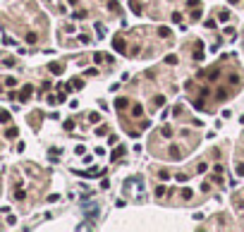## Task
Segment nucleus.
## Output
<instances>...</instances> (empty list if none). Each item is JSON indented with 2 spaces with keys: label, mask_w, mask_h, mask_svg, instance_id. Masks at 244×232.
Masks as SVG:
<instances>
[{
  "label": "nucleus",
  "mask_w": 244,
  "mask_h": 232,
  "mask_svg": "<svg viewBox=\"0 0 244 232\" xmlns=\"http://www.w3.org/2000/svg\"><path fill=\"white\" fill-rule=\"evenodd\" d=\"M3 43H5V46H14V39H10V36H5V39H3Z\"/></svg>",
  "instance_id": "nucleus-22"
},
{
  "label": "nucleus",
  "mask_w": 244,
  "mask_h": 232,
  "mask_svg": "<svg viewBox=\"0 0 244 232\" xmlns=\"http://www.w3.org/2000/svg\"><path fill=\"white\" fill-rule=\"evenodd\" d=\"M113 46H115V50H117V53H127V48H125V41H122L120 36H115V39H113Z\"/></svg>",
  "instance_id": "nucleus-1"
},
{
  "label": "nucleus",
  "mask_w": 244,
  "mask_h": 232,
  "mask_svg": "<svg viewBox=\"0 0 244 232\" xmlns=\"http://www.w3.org/2000/svg\"><path fill=\"white\" fill-rule=\"evenodd\" d=\"M120 156H125V146H117V148H115V153H113L110 158H113V160H117Z\"/></svg>",
  "instance_id": "nucleus-7"
},
{
  "label": "nucleus",
  "mask_w": 244,
  "mask_h": 232,
  "mask_svg": "<svg viewBox=\"0 0 244 232\" xmlns=\"http://www.w3.org/2000/svg\"><path fill=\"white\" fill-rule=\"evenodd\" d=\"M129 5H132V10L136 12V14H141L144 10H141V3H139V0H129Z\"/></svg>",
  "instance_id": "nucleus-5"
},
{
  "label": "nucleus",
  "mask_w": 244,
  "mask_h": 232,
  "mask_svg": "<svg viewBox=\"0 0 244 232\" xmlns=\"http://www.w3.org/2000/svg\"><path fill=\"white\" fill-rule=\"evenodd\" d=\"M31 94H34V89H31V86H29V84H26V86H24V89H22V91H19V101H22V103H24V101H26V98H29V96H31Z\"/></svg>",
  "instance_id": "nucleus-2"
},
{
  "label": "nucleus",
  "mask_w": 244,
  "mask_h": 232,
  "mask_svg": "<svg viewBox=\"0 0 244 232\" xmlns=\"http://www.w3.org/2000/svg\"><path fill=\"white\" fill-rule=\"evenodd\" d=\"M165 194H168L165 187H158V189H156V196H165Z\"/></svg>",
  "instance_id": "nucleus-18"
},
{
  "label": "nucleus",
  "mask_w": 244,
  "mask_h": 232,
  "mask_svg": "<svg viewBox=\"0 0 244 232\" xmlns=\"http://www.w3.org/2000/svg\"><path fill=\"white\" fill-rule=\"evenodd\" d=\"M5 136H7V139H14V136H17V127H10V129L5 132Z\"/></svg>",
  "instance_id": "nucleus-12"
},
{
  "label": "nucleus",
  "mask_w": 244,
  "mask_h": 232,
  "mask_svg": "<svg viewBox=\"0 0 244 232\" xmlns=\"http://www.w3.org/2000/svg\"><path fill=\"white\" fill-rule=\"evenodd\" d=\"M26 41H29V43H34V41H36V34H34V31H29V34H26Z\"/></svg>",
  "instance_id": "nucleus-20"
},
{
  "label": "nucleus",
  "mask_w": 244,
  "mask_h": 232,
  "mask_svg": "<svg viewBox=\"0 0 244 232\" xmlns=\"http://www.w3.org/2000/svg\"><path fill=\"white\" fill-rule=\"evenodd\" d=\"M48 69H50V72H53V74H62V65H58V62H53V65H48Z\"/></svg>",
  "instance_id": "nucleus-4"
},
{
  "label": "nucleus",
  "mask_w": 244,
  "mask_h": 232,
  "mask_svg": "<svg viewBox=\"0 0 244 232\" xmlns=\"http://www.w3.org/2000/svg\"><path fill=\"white\" fill-rule=\"evenodd\" d=\"M132 115H134V117H141V115H144V108H139V105H136V108L132 110Z\"/></svg>",
  "instance_id": "nucleus-14"
},
{
  "label": "nucleus",
  "mask_w": 244,
  "mask_h": 232,
  "mask_svg": "<svg viewBox=\"0 0 244 232\" xmlns=\"http://www.w3.org/2000/svg\"><path fill=\"white\" fill-rule=\"evenodd\" d=\"M115 108H117V110H125V108H127V98H117V101H115Z\"/></svg>",
  "instance_id": "nucleus-6"
},
{
  "label": "nucleus",
  "mask_w": 244,
  "mask_h": 232,
  "mask_svg": "<svg viewBox=\"0 0 244 232\" xmlns=\"http://www.w3.org/2000/svg\"><path fill=\"white\" fill-rule=\"evenodd\" d=\"M194 108H196V110H206V105H203V98H199V101L194 103Z\"/></svg>",
  "instance_id": "nucleus-13"
},
{
  "label": "nucleus",
  "mask_w": 244,
  "mask_h": 232,
  "mask_svg": "<svg viewBox=\"0 0 244 232\" xmlns=\"http://www.w3.org/2000/svg\"><path fill=\"white\" fill-rule=\"evenodd\" d=\"M108 10L113 12V10H120V7H117V3H113V0H110V3H108Z\"/></svg>",
  "instance_id": "nucleus-28"
},
{
  "label": "nucleus",
  "mask_w": 244,
  "mask_h": 232,
  "mask_svg": "<svg viewBox=\"0 0 244 232\" xmlns=\"http://www.w3.org/2000/svg\"><path fill=\"white\" fill-rule=\"evenodd\" d=\"M182 196L184 199H191V189H182Z\"/></svg>",
  "instance_id": "nucleus-27"
},
{
  "label": "nucleus",
  "mask_w": 244,
  "mask_h": 232,
  "mask_svg": "<svg viewBox=\"0 0 244 232\" xmlns=\"http://www.w3.org/2000/svg\"><path fill=\"white\" fill-rule=\"evenodd\" d=\"M48 201H50V203H55V201H60V196H58V194H50V196H48Z\"/></svg>",
  "instance_id": "nucleus-21"
},
{
  "label": "nucleus",
  "mask_w": 244,
  "mask_h": 232,
  "mask_svg": "<svg viewBox=\"0 0 244 232\" xmlns=\"http://www.w3.org/2000/svg\"><path fill=\"white\" fill-rule=\"evenodd\" d=\"M0 122H3V124L10 122V113H7V110H0Z\"/></svg>",
  "instance_id": "nucleus-10"
},
{
  "label": "nucleus",
  "mask_w": 244,
  "mask_h": 232,
  "mask_svg": "<svg viewBox=\"0 0 244 232\" xmlns=\"http://www.w3.org/2000/svg\"><path fill=\"white\" fill-rule=\"evenodd\" d=\"M189 5L191 7H199V0H189Z\"/></svg>",
  "instance_id": "nucleus-30"
},
{
  "label": "nucleus",
  "mask_w": 244,
  "mask_h": 232,
  "mask_svg": "<svg viewBox=\"0 0 244 232\" xmlns=\"http://www.w3.org/2000/svg\"><path fill=\"white\" fill-rule=\"evenodd\" d=\"M106 60H110V58H106V55H103V53H96V55H93V62H106Z\"/></svg>",
  "instance_id": "nucleus-8"
},
{
  "label": "nucleus",
  "mask_w": 244,
  "mask_h": 232,
  "mask_svg": "<svg viewBox=\"0 0 244 232\" xmlns=\"http://www.w3.org/2000/svg\"><path fill=\"white\" fill-rule=\"evenodd\" d=\"M74 19H86V12H84V10H79V12H74Z\"/></svg>",
  "instance_id": "nucleus-17"
},
{
  "label": "nucleus",
  "mask_w": 244,
  "mask_h": 232,
  "mask_svg": "<svg viewBox=\"0 0 244 232\" xmlns=\"http://www.w3.org/2000/svg\"><path fill=\"white\" fill-rule=\"evenodd\" d=\"M153 103H156V105H163V103H165V98H163V96H156V101H153Z\"/></svg>",
  "instance_id": "nucleus-26"
},
{
  "label": "nucleus",
  "mask_w": 244,
  "mask_h": 232,
  "mask_svg": "<svg viewBox=\"0 0 244 232\" xmlns=\"http://www.w3.org/2000/svg\"><path fill=\"white\" fill-rule=\"evenodd\" d=\"M65 89H67V91H69V89H74V91H77V89H84V81H81V79H72Z\"/></svg>",
  "instance_id": "nucleus-3"
},
{
  "label": "nucleus",
  "mask_w": 244,
  "mask_h": 232,
  "mask_svg": "<svg viewBox=\"0 0 244 232\" xmlns=\"http://www.w3.org/2000/svg\"><path fill=\"white\" fill-rule=\"evenodd\" d=\"M89 120H91V122H98V120H101V115H98V113H91V115H89Z\"/></svg>",
  "instance_id": "nucleus-24"
},
{
  "label": "nucleus",
  "mask_w": 244,
  "mask_h": 232,
  "mask_svg": "<svg viewBox=\"0 0 244 232\" xmlns=\"http://www.w3.org/2000/svg\"><path fill=\"white\" fill-rule=\"evenodd\" d=\"M165 62H168V65H177V55H168Z\"/></svg>",
  "instance_id": "nucleus-16"
},
{
  "label": "nucleus",
  "mask_w": 244,
  "mask_h": 232,
  "mask_svg": "<svg viewBox=\"0 0 244 232\" xmlns=\"http://www.w3.org/2000/svg\"><path fill=\"white\" fill-rule=\"evenodd\" d=\"M161 134H163V136H170V134H172V127H163Z\"/></svg>",
  "instance_id": "nucleus-19"
},
{
  "label": "nucleus",
  "mask_w": 244,
  "mask_h": 232,
  "mask_svg": "<svg viewBox=\"0 0 244 232\" xmlns=\"http://www.w3.org/2000/svg\"><path fill=\"white\" fill-rule=\"evenodd\" d=\"M24 196H26V191H24V189H17V191H14V199H17V201H22Z\"/></svg>",
  "instance_id": "nucleus-11"
},
{
  "label": "nucleus",
  "mask_w": 244,
  "mask_h": 232,
  "mask_svg": "<svg viewBox=\"0 0 244 232\" xmlns=\"http://www.w3.org/2000/svg\"><path fill=\"white\" fill-rule=\"evenodd\" d=\"M206 29H215V22L213 19H206Z\"/></svg>",
  "instance_id": "nucleus-25"
},
{
  "label": "nucleus",
  "mask_w": 244,
  "mask_h": 232,
  "mask_svg": "<svg viewBox=\"0 0 244 232\" xmlns=\"http://www.w3.org/2000/svg\"><path fill=\"white\" fill-rule=\"evenodd\" d=\"M170 156H172V158H175V160H177V158H180L182 153H180V148H177V146H170Z\"/></svg>",
  "instance_id": "nucleus-9"
},
{
  "label": "nucleus",
  "mask_w": 244,
  "mask_h": 232,
  "mask_svg": "<svg viewBox=\"0 0 244 232\" xmlns=\"http://www.w3.org/2000/svg\"><path fill=\"white\" fill-rule=\"evenodd\" d=\"M158 34L165 39V36H170V29H168V26H161V29H158Z\"/></svg>",
  "instance_id": "nucleus-15"
},
{
  "label": "nucleus",
  "mask_w": 244,
  "mask_h": 232,
  "mask_svg": "<svg viewBox=\"0 0 244 232\" xmlns=\"http://www.w3.org/2000/svg\"><path fill=\"white\" fill-rule=\"evenodd\" d=\"M237 175H244V165H237Z\"/></svg>",
  "instance_id": "nucleus-29"
},
{
  "label": "nucleus",
  "mask_w": 244,
  "mask_h": 232,
  "mask_svg": "<svg viewBox=\"0 0 244 232\" xmlns=\"http://www.w3.org/2000/svg\"><path fill=\"white\" fill-rule=\"evenodd\" d=\"M5 84H7V86H14V84H17V79H14V77H7V79H5Z\"/></svg>",
  "instance_id": "nucleus-23"
}]
</instances>
